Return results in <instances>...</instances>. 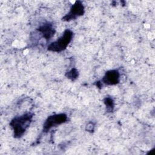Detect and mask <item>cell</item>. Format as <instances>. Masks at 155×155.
<instances>
[{
    "mask_svg": "<svg viewBox=\"0 0 155 155\" xmlns=\"http://www.w3.org/2000/svg\"><path fill=\"white\" fill-rule=\"evenodd\" d=\"M34 114L31 112L25 113L22 115L15 116L10 122V126L13 130V136L16 139L21 137L27 128L30 127Z\"/></svg>",
    "mask_w": 155,
    "mask_h": 155,
    "instance_id": "6da1fadb",
    "label": "cell"
},
{
    "mask_svg": "<svg viewBox=\"0 0 155 155\" xmlns=\"http://www.w3.org/2000/svg\"><path fill=\"white\" fill-rule=\"evenodd\" d=\"M73 37V32L71 30H65L59 38L48 45L47 50L56 53H60L64 51L72 41Z\"/></svg>",
    "mask_w": 155,
    "mask_h": 155,
    "instance_id": "7a4b0ae2",
    "label": "cell"
},
{
    "mask_svg": "<svg viewBox=\"0 0 155 155\" xmlns=\"http://www.w3.org/2000/svg\"><path fill=\"white\" fill-rule=\"evenodd\" d=\"M68 120V116L65 113L54 114L49 116L43 124L42 133H48L53 127L65 123Z\"/></svg>",
    "mask_w": 155,
    "mask_h": 155,
    "instance_id": "3957f363",
    "label": "cell"
},
{
    "mask_svg": "<svg viewBox=\"0 0 155 155\" xmlns=\"http://www.w3.org/2000/svg\"><path fill=\"white\" fill-rule=\"evenodd\" d=\"M120 82V73L117 70H110L105 72L104 76L101 79L96 82L97 87H101L102 84L106 85H114L119 84Z\"/></svg>",
    "mask_w": 155,
    "mask_h": 155,
    "instance_id": "277c9868",
    "label": "cell"
},
{
    "mask_svg": "<svg viewBox=\"0 0 155 155\" xmlns=\"http://www.w3.org/2000/svg\"><path fill=\"white\" fill-rule=\"evenodd\" d=\"M85 13V8L81 1H76L71 7L69 12L62 17L63 21L69 22L76 19L77 18L82 16Z\"/></svg>",
    "mask_w": 155,
    "mask_h": 155,
    "instance_id": "5b68a950",
    "label": "cell"
},
{
    "mask_svg": "<svg viewBox=\"0 0 155 155\" xmlns=\"http://www.w3.org/2000/svg\"><path fill=\"white\" fill-rule=\"evenodd\" d=\"M36 30L41 37L46 40L47 42L51 39L56 32L53 24L50 22H45L36 28Z\"/></svg>",
    "mask_w": 155,
    "mask_h": 155,
    "instance_id": "8992f818",
    "label": "cell"
},
{
    "mask_svg": "<svg viewBox=\"0 0 155 155\" xmlns=\"http://www.w3.org/2000/svg\"><path fill=\"white\" fill-rule=\"evenodd\" d=\"M103 101L105 105L106 111L107 113H112L114 108V101L113 99L110 96H106Z\"/></svg>",
    "mask_w": 155,
    "mask_h": 155,
    "instance_id": "52a82bcc",
    "label": "cell"
},
{
    "mask_svg": "<svg viewBox=\"0 0 155 155\" xmlns=\"http://www.w3.org/2000/svg\"><path fill=\"white\" fill-rule=\"evenodd\" d=\"M65 76L71 81H74L79 76V71L77 68H72L70 70L65 73Z\"/></svg>",
    "mask_w": 155,
    "mask_h": 155,
    "instance_id": "ba28073f",
    "label": "cell"
},
{
    "mask_svg": "<svg viewBox=\"0 0 155 155\" xmlns=\"http://www.w3.org/2000/svg\"><path fill=\"white\" fill-rule=\"evenodd\" d=\"M94 128H95V123L93 122H89L85 127V130L87 131L92 133L94 131Z\"/></svg>",
    "mask_w": 155,
    "mask_h": 155,
    "instance_id": "9c48e42d",
    "label": "cell"
}]
</instances>
